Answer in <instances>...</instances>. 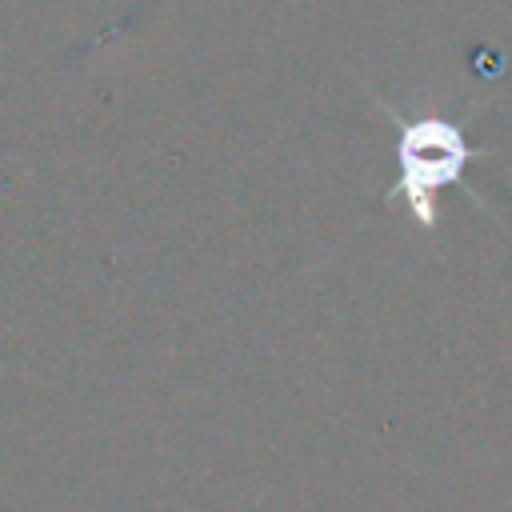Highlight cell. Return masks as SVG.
Segmentation results:
<instances>
[{"label":"cell","instance_id":"cell-1","mask_svg":"<svg viewBox=\"0 0 512 512\" xmlns=\"http://www.w3.org/2000/svg\"><path fill=\"white\" fill-rule=\"evenodd\" d=\"M464 164V144L456 128L448 124H412L404 132V188L412 196V212H420L424 228H432V208L428 196L456 180Z\"/></svg>","mask_w":512,"mask_h":512}]
</instances>
